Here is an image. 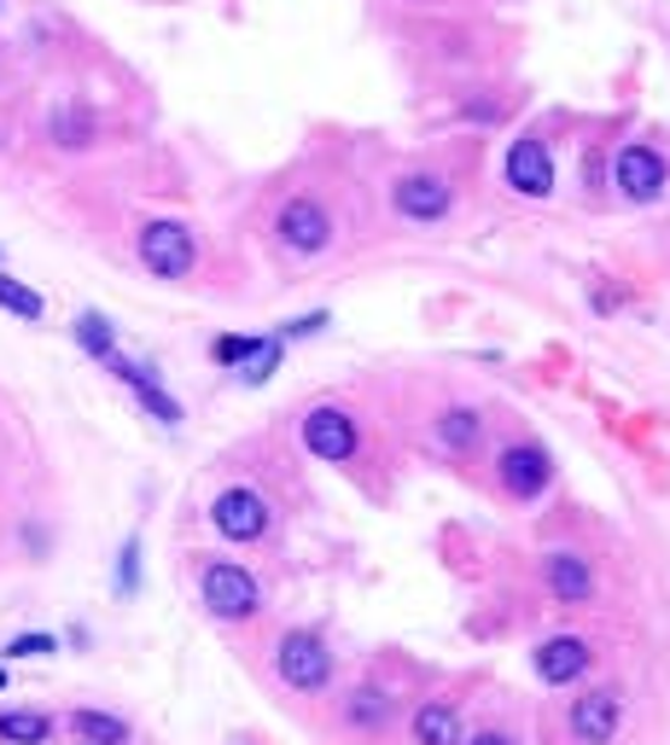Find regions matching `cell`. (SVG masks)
Returning <instances> with one entry per match:
<instances>
[{
  "instance_id": "4316f807",
  "label": "cell",
  "mask_w": 670,
  "mask_h": 745,
  "mask_svg": "<svg viewBox=\"0 0 670 745\" xmlns=\"http://www.w3.org/2000/svg\"><path fill=\"white\" fill-rule=\"evenodd\" d=\"M466 745H513V740H508V734H496V728H490V734H473Z\"/></svg>"
},
{
  "instance_id": "30bf717a",
  "label": "cell",
  "mask_w": 670,
  "mask_h": 745,
  "mask_svg": "<svg viewBox=\"0 0 670 745\" xmlns=\"http://www.w3.org/2000/svg\"><path fill=\"white\" fill-rule=\"evenodd\" d=\"M618 717H624V705H618L612 687L583 693V699L572 705V740H577V745H612Z\"/></svg>"
},
{
  "instance_id": "7a4b0ae2",
  "label": "cell",
  "mask_w": 670,
  "mask_h": 745,
  "mask_svg": "<svg viewBox=\"0 0 670 745\" xmlns=\"http://www.w3.org/2000/svg\"><path fill=\"white\" fill-rule=\"evenodd\" d=\"M275 670H280V682H287L292 693H321L332 682V652H327L321 635L287 630V635H280V647H275Z\"/></svg>"
},
{
  "instance_id": "7c38bea8",
  "label": "cell",
  "mask_w": 670,
  "mask_h": 745,
  "mask_svg": "<svg viewBox=\"0 0 670 745\" xmlns=\"http://www.w3.org/2000/svg\"><path fill=\"white\" fill-rule=\"evenodd\" d=\"M508 186H513V193H525V198H548V186H555V158H548L543 141H513Z\"/></svg>"
},
{
  "instance_id": "44dd1931",
  "label": "cell",
  "mask_w": 670,
  "mask_h": 745,
  "mask_svg": "<svg viewBox=\"0 0 670 745\" xmlns=\"http://www.w3.org/2000/svg\"><path fill=\"white\" fill-rule=\"evenodd\" d=\"M385 717H391V705H385V693H374V687H362V693H350V699H344V722L350 728H379Z\"/></svg>"
},
{
  "instance_id": "d6986e66",
  "label": "cell",
  "mask_w": 670,
  "mask_h": 745,
  "mask_svg": "<svg viewBox=\"0 0 670 745\" xmlns=\"http://www.w3.org/2000/svg\"><path fill=\"white\" fill-rule=\"evenodd\" d=\"M438 443L449 449V454H466L478 443V414L473 408H449V414H438Z\"/></svg>"
},
{
  "instance_id": "9c48e42d",
  "label": "cell",
  "mask_w": 670,
  "mask_h": 745,
  "mask_svg": "<svg viewBox=\"0 0 670 745\" xmlns=\"http://www.w3.org/2000/svg\"><path fill=\"white\" fill-rule=\"evenodd\" d=\"M548 454L536 449V443H513L508 454H501L496 461V478H501V489H508V496H519V501H536L548 489Z\"/></svg>"
},
{
  "instance_id": "6da1fadb",
  "label": "cell",
  "mask_w": 670,
  "mask_h": 745,
  "mask_svg": "<svg viewBox=\"0 0 670 745\" xmlns=\"http://www.w3.org/2000/svg\"><path fill=\"white\" fill-rule=\"evenodd\" d=\"M198 595H205L210 618H222V623H245V618H257V606H263L257 577H251L245 565H228V559L205 565V577H198Z\"/></svg>"
},
{
  "instance_id": "2e32d148",
  "label": "cell",
  "mask_w": 670,
  "mask_h": 745,
  "mask_svg": "<svg viewBox=\"0 0 670 745\" xmlns=\"http://www.w3.org/2000/svg\"><path fill=\"white\" fill-rule=\"evenodd\" d=\"M414 745H461V710L449 699H426L414 710Z\"/></svg>"
},
{
  "instance_id": "277c9868",
  "label": "cell",
  "mask_w": 670,
  "mask_h": 745,
  "mask_svg": "<svg viewBox=\"0 0 670 745\" xmlns=\"http://www.w3.org/2000/svg\"><path fill=\"white\" fill-rule=\"evenodd\" d=\"M275 233H280L287 251H297V257H321V251L332 245V216H327L321 198H292V205L280 210Z\"/></svg>"
},
{
  "instance_id": "cb8c5ba5",
  "label": "cell",
  "mask_w": 670,
  "mask_h": 745,
  "mask_svg": "<svg viewBox=\"0 0 670 745\" xmlns=\"http://www.w3.org/2000/svg\"><path fill=\"white\" fill-rule=\"evenodd\" d=\"M141 588V541H123V559H117V595H134Z\"/></svg>"
},
{
  "instance_id": "52a82bcc",
  "label": "cell",
  "mask_w": 670,
  "mask_h": 745,
  "mask_svg": "<svg viewBox=\"0 0 670 745\" xmlns=\"http://www.w3.org/2000/svg\"><path fill=\"white\" fill-rule=\"evenodd\" d=\"M612 186L630 198V205H647V198L665 193V158L653 146H624L612 158Z\"/></svg>"
},
{
  "instance_id": "5bb4252c",
  "label": "cell",
  "mask_w": 670,
  "mask_h": 745,
  "mask_svg": "<svg viewBox=\"0 0 670 745\" xmlns=\"http://www.w3.org/2000/svg\"><path fill=\"white\" fill-rule=\"evenodd\" d=\"M548 588H555V600L583 606V600L595 595V571H589V559H577V553H555V559H548Z\"/></svg>"
},
{
  "instance_id": "8992f818",
  "label": "cell",
  "mask_w": 670,
  "mask_h": 745,
  "mask_svg": "<svg viewBox=\"0 0 670 745\" xmlns=\"http://www.w3.org/2000/svg\"><path fill=\"white\" fill-rule=\"evenodd\" d=\"M210 524L228 541H257L268 530V501L257 489H222V496L210 501Z\"/></svg>"
},
{
  "instance_id": "83f0119b",
  "label": "cell",
  "mask_w": 670,
  "mask_h": 745,
  "mask_svg": "<svg viewBox=\"0 0 670 745\" xmlns=\"http://www.w3.org/2000/svg\"><path fill=\"white\" fill-rule=\"evenodd\" d=\"M0 687H7V670H0Z\"/></svg>"
},
{
  "instance_id": "e0dca14e",
  "label": "cell",
  "mask_w": 670,
  "mask_h": 745,
  "mask_svg": "<svg viewBox=\"0 0 670 745\" xmlns=\"http://www.w3.org/2000/svg\"><path fill=\"white\" fill-rule=\"evenodd\" d=\"M71 734L82 745H129V722L111 710H71Z\"/></svg>"
},
{
  "instance_id": "603a6c76",
  "label": "cell",
  "mask_w": 670,
  "mask_h": 745,
  "mask_svg": "<svg viewBox=\"0 0 670 745\" xmlns=\"http://www.w3.org/2000/svg\"><path fill=\"white\" fill-rule=\"evenodd\" d=\"M280 344H287V338H257V350L240 362V379H245V384H263L268 373L280 367Z\"/></svg>"
},
{
  "instance_id": "ffe728a7",
  "label": "cell",
  "mask_w": 670,
  "mask_h": 745,
  "mask_svg": "<svg viewBox=\"0 0 670 745\" xmlns=\"http://www.w3.org/2000/svg\"><path fill=\"white\" fill-rule=\"evenodd\" d=\"M71 332H76V344H82V350H88V355H94V362H106V355L117 350V338H111V320H106V315H99V309H82V315H76V327H71Z\"/></svg>"
},
{
  "instance_id": "7402d4cb",
  "label": "cell",
  "mask_w": 670,
  "mask_h": 745,
  "mask_svg": "<svg viewBox=\"0 0 670 745\" xmlns=\"http://www.w3.org/2000/svg\"><path fill=\"white\" fill-rule=\"evenodd\" d=\"M0 309H12L19 320H41V292H29L24 280H12V274H0Z\"/></svg>"
},
{
  "instance_id": "8fae6325",
  "label": "cell",
  "mask_w": 670,
  "mask_h": 745,
  "mask_svg": "<svg viewBox=\"0 0 670 745\" xmlns=\"http://www.w3.org/2000/svg\"><path fill=\"white\" fill-rule=\"evenodd\" d=\"M106 367H111L117 379L129 384L134 396H141V408L153 414V419H163V426H181V402H175L170 391H163V384H158V379H153V373H146L141 362H129V355H117V350H111V355H106Z\"/></svg>"
},
{
  "instance_id": "d4e9b609",
  "label": "cell",
  "mask_w": 670,
  "mask_h": 745,
  "mask_svg": "<svg viewBox=\"0 0 670 745\" xmlns=\"http://www.w3.org/2000/svg\"><path fill=\"white\" fill-rule=\"evenodd\" d=\"M47 652H59L53 635H12L7 640V658H47Z\"/></svg>"
},
{
  "instance_id": "5b68a950",
  "label": "cell",
  "mask_w": 670,
  "mask_h": 745,
  "mask_svg": "<svg viewBox=\"0 0 670 745\" xmlns=\"http://www.w3.org/2000/svg\"><path fill=\"white\" fill-rule=\"evenodd\" d=\"M304 449L315 454V461H350L356 454V443H362V431H356V419H350L344 408H315V414H304Z\"/></svg>"
},
{
  "instance_id": "484cf974",
  "label": "cell",
  "mask_w": 670,
  "mask_h": 745,
  "mask_svg": "<svg viewBox=\"0 0 670 745\" xmlns=\"http://www.w3.org/2000/svg\"><path fill=\"white\" fill-rule=\"evenodd\" d=\"M251 350H257V338H240V332H233V338H216V350H210V355H216L222 367H240Z\"/></svg>"
},
{
  "instance_id": "9a60e30c",
  "label": "cell",
  "mask_w": 670,
  "mask_h": 745,
  "mask_svg": "<svg viewBox=\"0 0 670 745\" xmlns=\"http://www.w3.org/2000/svg\"><path fill=\"white\" fill-rule=\"evenodd\" d=\"M47 134H53L59 151H88L94 146V111L64 99V106H53V117H47Z\"/></svg>"
},
{
  "instance_id": "3957f363",
  "label": "cell",
  "mask_w": 670,
  "mask_h": 745,
  "mask_svg": "<svg viewBox=\"0 0 670 745\" xmlns=\"http://www.w3.org/2000/svg\"><path fill=\"white\" fill-rule=\"evenodd\" d=\"M141 262H146V274H158V280H181V274H193L198 245L181 222H146L141 228Z\"/></svg>"
},
{
  "instance_id": "4fadbf2b",
  "label": "cell",
  "mask_w": 670,
  "mask_h": 745,
  "mask_svg": "<svg viewBox=\"0 0 670 745\" xmlns=\"http://www.w3.org/2000/svg\"><path fill=\"white\" fill-rule=\"evenodd\" d=\"M589 640H577V635H555V640H543L536 647V675H543L548 687H565V682H577L583 670H589Z\"/></svg>"
},
{
  "instance_id": "ba28073f",
  "label": "cell",
  "mask_w": 670,
  "mask_h": 745,
  "mask_svg": "<svg viewBox=\"0 0 670 745\" xmlns=\"http://www.w3.org/2000/svg\"><path fill=\"white\" fill-rule=\"evenodd\" d=\"M391 205H397V216H409V222H438V216H449V205H455V186L443 175H397Z\"/></svg>"
},
{
  "instance_id": "ac0fdd59",
  "label": "cell",
  "mask_w": 670,
  "mask_h": 745,
  "mask_svg": "<svg viewBox=\"0 0 670 745\" xmlns=\"http://www.w3.org/2000/svg\"><path fill=\"white\" fill-rule=\"evenodd\" d=\"M0 740L7 745H47L53 740V722L41 710H0Z\"/></svg>"
}]
</instances>
